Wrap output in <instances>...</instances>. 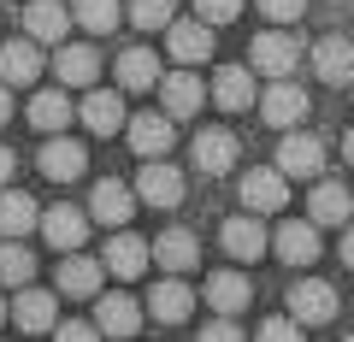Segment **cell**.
Wrapping results in <instances>:
<instances>
[{
  "label": "cell",
  "instance_id": "9",
  "mask_svg": "<svg viewBox=\"0 0 354 342\" xmlns=\"http://www.w3.org/2000/svg\"><path fill=\"white\" fill-rule=\"evenodd\" d=\"M290 319H301V330L307 325H330V319H337V289H330L325 278H301L290 289Z\"/></svg>",
  "mask_w": 354,
  "mask_h": 342
},
{
  "label": "cell",
  "instance_id": "8",
  "mask_svg": "<svg viewBox=\"0 0 354 342\" xmlns=\"http://www.w3.org/2000/svg\"><path fill=\"white\" fill-rule=\"evenodd\" d=\"M124 136H130V153L153 160V153H171V142H177V118H171V113H136V118L124 124Z\"/></svg>",
  "mask_w": 354,
  "mask_h": 342
},
{
  "label": "cell",
  "instance_id": "1",
  "mask_svg": "<svg viewBox=\"0 0 354 342\" xmlns=\"http://www.w3.org/2000/svg\"><path fill=\"white\" fill-rule=\"evenodd\" d=\"M183 171L177 165H165V153H153L148 165L136 171V201H148V207H160V213H171V207H183Z\"/></svg>",
  "mask_w": 354,
  "mask_h": 342
},
{
  "label": "cell",
  "instance_id": "45",
  "mask_svg": "<svg viewBox=\"0 0 354 342\" xmlns=\"http://www.w3.org/2000/svg\"><path fill=\"white\" fill-rule=\"evenodd\" d=\"M0 325H6V301H0Z\"/></svg>",
  "mask_w": 354,
  "mask_h": 342
},
{
  "label": "cell",
  "instance_id": "34",
  "mask_svg": "<svg viewBox=\"0 0 354 342\" xmlns=\"http://www.w3.org/2000/svg\"><path fill=\"white\" fill-rule=\"evenodd\" d=\"M30 278H36L30 248H24L18 236H6V242H0V283H12V289H18V283H30Z\"/></svg>",
  "mask_w": 354,
  "mask_h": 342
},
{
  "label": "cell",
  "instance_id": "33",
  "mask_svg": "<svg viewBox=\"0 0 354 342\" xmlns=\"http://www.w3.org/2000/svg\"><path fill=\"white\" fill-rule=\"evenodd\" d=\"M36 230V201L18 189H0V236H30Z\"/></svg>",
  "mask_w": 354,
  "mask_h": 342
},
{
  "label": "cell",
  "instance_id": "14",
  "mask_svg": "<svg viewBox=\"0 0 354 342\" xmlns=\"http://www.w3.org/2000/svg\"><path fill=\"white\" fill-rule=\"evenodd\" d=\"M53 77H59L65 89H88L101 77V53L88 48V41H59L53 48Z\"/></svg>",
  "mask_w": 354,
  "mask_h": 342
},
{
  "label": "cell",
  "instance_id": "28",
  "mask_svg": "<svg viewBox=\"0 0 354 342\" xmlns=\"http://www.w3.org/2000/svg\"><path fill=\"white\" fill-rule=\"evenodd\" d=\"M348 213H354V195L342 189V183L319 178L313 195H307V218H313V225H348Z\"/></svg>",
  "mask_w": 354,
  "mask_h": 342
},
{
  "label": "cell",
  "instance_id": "3",
  "mask_svg": "<svg viewBox=\"0 0 354 342\" xmlns=\"http://www.w3.org/2000/svg\"><path fill=\"white\" fill-rule=\"evenodd\" d=\"M148 260H153V266H165L171 278H183V272L201 266V242H195V230L171 225V230H160V236L148 242Z\"/></svg>",
  "mask_w": 354,
  "mask_h": 342
},
{
  "label": "cell",
  "instance_id": "19",
  "mask_svg": "<svg viewBox=\"0 0 354 342\" xmlns=\"http://www.w3.org/2000/svg\"><path fill=\"white\" fill-rule=\"evenodd\" d=\"M153 89H160V101H165L171 118H195L201 101H207V89H201V77H195V71H160Z\"/></svg>",
  "mask_w": 354,
  "mask_h": 342
},
{
  "label": "cell",
  "instance_id": "6",
  "mask_svg": "<svg viewBox=\"0 0 354 342\" xmlns=\"http://www.w3.org/2000/svg\"><path fill=\"white\" fill-rule=\"evenodd\" d=\"M242 207L248 213H283L290 207V178H283L278 165H254L248 178H242Z\"/></svg>",
  "mask_w": 354,
  "mask_h": 342
},
{
  "label": "cell",
  "instance_id": "29",
  "mask_svg": "<svg viewBox=\"0 0 354 342\" xmlns=\"http://www.w3.org/2000/svg\"><path fill=\"white\" fill-rule=\"evenodd\" d=\"M153 83H160V53L153 48H124L118 53V89L142 95V89H153Z\"/></svg>",
  "mask_w": 354,
  "mask_h": 342
},
{
  "label": "cell",
  "instance_id": "17",
  "mask_svg": "<svg viewBox=\"0 0 354 342\" xmlns=\"http://www.w3.org/2000/svg\"><path fill=\"white\" fill-rule=\"evenodd\" d=\"M36 225H41V236H48V248H83V236H88V213L83 207H48V213H36Z\"/></svg>",
  "mask_w": 354,
  "mask_h": 342
},
{
  "label": "cell",
  "instance_id": "12",
  "mask_svg": "<svg viewBox=\"0 0 354 342\" xmlns=\"http://www.w3.org/2000/svg\"><path fill=\"white\" fill-rule=\"evenodd\" d=\"M95 330H101V336H136L142 330V301L124 295V289L95 295Z\"/></svg>",
  "mask_w": 354,
  "mask_h": 342
},
{
  "label": "cell",
  "instance_id": "39",
  "mask_svg": "<svg viewBox=\"0 0 354 342\" xmlns=\"http://www.w3.org/2000/svg\"><path fill=\"white\" fill-rule=\"evenodd\" d=\"M201 336L230 342V336H242V325H236V313H218V319H207V325H201Z\"/></svg>",
  "mask_w": 354,
  "mask_h": 342
},
{
  "label": "cell",
  "instance_id": "2",
  "mask_svg": "<svg viewBox=\"0 0 354 342\" xmlns=\"http://www.w3.org/2000/svg\"><path fill=\"white\" fill-rule=\"evenodd\" d=\"M295 59H301V41L290 36V30H260V36L248 41V65L266 77H290Z\"/></svg>",
  "mask_w": 354,
  "mask_h": 342
},
{
  "label": "cell",
  "instance_id": "43",
  "mask_svg": "<svg viewBox=\"0 0 354 342\" xmlns=\"http://www.w3.org/2000/svg\"><path fill=\"white\" fill-rule=\"evenodd\" d=\"M0 124H12V89L0 83Z\"/></svg>",
  "mask_w": 354,
  "mask_h": 342
},
{
  "label": "cell",
  "instance_id": "16",
  "mask_svg": "<svg viewBox=\"0 0 354 342\" xmlns=\"http://www.w3.org/2000/svg\"><path fill=\"white\" fill-rule=\"evenodd\" d=\"M6 319H12L18 330H53V319H59V295H48V289H30V283H18V301L6 307Z\"/></svg>",
  "mask_w": 354,
  "mask_h": 342
},
{
  "label": "cell",
  "instance_id": "21",
  "mask_svg": "<svg viewBox=\"0 0 354 342\" xmlns=\"http://www.w3.org/2000/svg\"><path fill=\"white\" fill-rule=\"evenodd\" d=\"M65 30H71V12H65L59 0H30V6H24V36H30V41L59 48Z\"/></svg>",
  "mask_w": 354,
  "mask_h": 342
},
{
  "label": "cell",
  "instance_id": "26",
  "mask_svg": "<svg viewBox=\"0 0 354 342\" xmlns=\"http://www.w3.org/2000/svg\"><path fill=\"white\" fill-rule=\"evenodd\" d=\"M207 95H213L218 113H248V106H254V71H248V65H225Z\"/></svg>",
  "mask_w": 354,
  "mask_h": 342
},
{
  "label": "cell",
  "instance_id": "5",
  "mask_svg": "<svg viewBox=\"0 0 354 342\" xmlns=\"http://www.w3.org/2000/svg\"><path fill=\"white\" fill-rule=\"evenodd\" d=\"M278 171L283 178H319V171H325V142L290 124L283 142H278Z\"/></svg>",
  "mask_w": 354,
  "mask_h": 342
},
{
  "label": "cell",
  "instance_id": "46",
  "mask_svg": "<svg viewBox=\"0 0 354 342\" xmlns=\"http://www.w3.org/2000/svg\"><path fill=\"white\" fill-rule=\"evenodd\" d=\"M348 89H354V83H348Z\"/></svg>",
  "mask_w": 354,
  "mask_h": 342
},
{
  "label": "cell",
  "instance_id": "40",
  "mask_svg": "<svg viewBox=\"0 0 354 342\" xmlns=\"http://www.w3.org/2000/svg\"><path fill=\"white\" fill-rule=\"evenodd\" d=\"M260 336H266V342H283V336H301V319H266V325H260Z\"/></svg>",
  "mask_w": 354,
  "mask_h": 342
},
{
  "label": "cell",
  "instance_id": "38",
  "mask_svg": "<svg viewBox=\"0 0 354 342\" xmlns=\"http://www.w3.org/2000/svg\"><path fill=\"white\" fill-rule=\"evenodd\" d=\"M53 336H65V342H88V336H101V330L88 325V319H53Z\"/></svg>",
  "mask_w": 354,
  "mask_h": 342
},
{
  "label": "cell",
  "instance_id": "25",
  "mask_svg": "<svg viewBox=\"0 0 354 342\" xmlns=\"http://www.w3.org/2000/svg\"><path fill=\"white\" fill-rule=\"evenodd\" d=\"M101 266L113 272V278H124V283H130V278H142V272H148V242L130 236V230L118 225V236L106 242V254H101Z\"/></svg>",
  "mask_w": 354,
  "mask_h": 342
},
{
  "label": "cell",
  "instance_id": "27",
  "mask_svg": "<svg viewBox=\"0 0 354 342\" xmlns=\"http://www.w3.org/2000/svg\"><path fill=\"white\" fill-rule=\"evenodd\" d=\"M248 301H254L248 272H213L207 278V307L213 313H248Z\"/></svg>",
  "mask_w": 354,
  "mask_h": 342
},
{
  "label": "cell",
  "instance_id": "11",
  "mask_svg": "<svg viewBox=\"0 0 354 342\" xmlns=\"http://www.w3.org/2000/svg\"><path fill=\"white\" fill-rule=\"evenodd\" d=\"M272 248H278L283 266H313L319 260V225L313 218H283V225L272 230Z\"/></svg>",
  "mask_w": 354,
  "mask_h": 342
},
{
  "label": "cell",
  "instance_id": "42",
  "mask_svg": "<svg viewBox=\"0 0 354 342\" xmlns=\"http://www.w3.org/2000/svg\"><path fill=\"white\" fill-rule=\"evenodd\" d=\"M337 230H342V266L354 272V225H337Z\"/></svg>",
  "mask_w": 354,
  "mask_h": 342
},
{
  "label": "cell",
  "instance_id": "32",
  "mask_svg": "<svg viewBox=\"0 0 354 342\" xmlns=\"http://www.w3.org/2000/svg\"><path fill=\"white\" fill-rule=\"evenodd\" d=\"M71 24H83L88 36H106V30L124 24V6H118V0H77V6H71Z\"/></svg>",
  "mask_w": 354,
  "mask_h": 342
},
{
  "label": "cell",
  "instance_id": "24",
  "mask_svg": "<svg viewBox=\"0 0 354 342\" xmlns=\"http://www.w3.org/2000/svg\"><path fill=\"white\" fill-rule=\"evenodd\" d=\"M41 178H53V183H71V178H83V165H88V153H83V142H71V136H59L53 130V142L41 148Z\"/></svg>",
  "mask_w": 354,
  "mask_h": 342
},
{
  "label": "cell",
  "instance_id": "10",
  "mask_svg": "<svg viewBox=\"0 0 354 342\" xmlns=\"http://www.w3.org/2000/svg\"><path fill=\"white\" fill-rule=\"evenodd\" d=\"M77 118H83L88 136H118V130H124V95H118V89H95V83H88Z\"/></svg>",
  "mask_w": 354,
  "mask_h": 342
},
{
  "label": "cell",
  "instance_id": "23",
  "mask_svg": "<svg viewBox=\"0 0 354 342\" xmlns=\"http://www.w3.org/2000/svg\"><path fill=\"white\" fill-rule=\"evenodd\" d=\"M313 71H319V83H330V89L354 83V41L348 36H325L313 48Z\"/></svg>",
  "mask_w": 354,
  "mask_h": 342
},
{
  "label": "cell",
  "instance_id": "37",
  "mask_svg": "<svg viewBox=\"0 0 354 342\" xmlns=\"http://www.w3.org/2000/svg\"><path fill=\"white\" fill-rule=\"evenodd\" d=\"M260 12L272 18V24H295V18L307 12V0H260Z\"/></svg>",
  "mask_w": 354,
  "mask_h": 342
},
{
  "label": "cell",
  "instance_id": "35",
  "mask_svg": "<svg viewBox=\"0 0 354 342\" xmlns=\"http://www.w3.org/2000/svg\"><path fill=\"white\" fill-rule=\"evenodd\" d=\"M171 18H177L171 0H130V24L136 30H165Z\"/></svg>",
  "mask_w": 354,
  "mask_h": 342
},
{
  "label": "cell",
  "instance_id": "4",
  "mask_svg": "<svg viewBox=\"0 0 354 342\" xmlns=\"http://www.w3.org/2000/svg\"><path fill=\"white\" fill-rule=\"evenodd\" d=\"M254 101H260V113H266V124H272V130L301 124L307 106H313V101H307V89H301V83H290V77H272V89L254 95Z\"/></svg>",
  "mask_w": 354,
  "mask_h": 342
},
{
  "label": "cell",
  "instance_id": "22",
  "mask_svg": "<svg viewBox=\"0 0 354 342\" xmlns=\"http://www.w3.org/2000/svg\"><path fill=\"white\" fill-rule=\"evenodd\" d=\"M189 153H195V165H201L207 178H225L230 165L242 160V142L230 136V130H201V136H195V148H189Z\"/></svg>",
  "mask_w": 354,
  "mask_h": 342
},
{
  "label": "cell",
  "instance_id": "31",
  "mask_svg": "<svg viewBox=\"0 0 354 342\" xmlns=\"http://www.w3.org/2000/svg\"><path fill=\"white\" fill-rule=\"evenodd\" d=\"M71 118H77V106H71V95H65V89L30 95V124H36V130H48V136H53V130H65Z\"/></svg>",
  "mask_w": 354,
  "mask_h": 342
},
{
  "label": "cell",
  "instance_id": "44",
  "mask_svg": "<svg viewBox=\"0 0 354 342\" xmlns=\"http://www.w3.org/2000/svg\"><path fill=\"white\" fill-rule=\"evenodd\" d=\"M342 160L354 165V130H348V136H342Z\"/></svg>",
  "mask_w": 354,
  "mask_h": 342
},
{
  "label": "cell",
  "instance_id": "20",
  "mask_svg": "<svg viewBox=\"0 0 354 342\" xmlns=\"http://www.w3.org/2000/svg\"><path fill=\"white\" fill-rule=\"evenodd\" d=\"M130 213H136V189L118 178H101L95 183V195H88V218H101V225H130Z\"/></svg>",
  "mask_w": 354,
  "mask_h": 342
},
{
  "label": "cell",
  "instance_id": "13",
  "mask_svg": "<svg viewBox=\"0 0 354 342\" xmlns=\"http://www.w3.org/2000/svg\"><path fill=\"white\" fill-rule=\"evenodd\" d=\"M218 242H225V254H230V260H260V254L272 248V236H266L260 213H248V207H242L236 218H225V230H218Z\"/></svg>",
  "mask_w": 354,
  "mask_h": 342
},
{
  "label": "cell",
  "instance_id": "7",
  "mask_svg": "<svg viewBox=\"0 0 354 342\" xmlns=\"http://www.w3.org/2000/svg\"><path fill=\"white\" fill-rule=\"evenodd\" d=\"M165 48H171L177 65L213 59V24H201V18H171V24H165Z\"/></svg>",
  "mask_w": 354,
  "mask_h": 342
},
{
  "label": "cell",
  "instance_id": "41",
  "mask_svg": "<svg viewBox=\"0 0 354 342\" xmlns=\"http://www.w3.org/2000/svg\"><path fill=\"white\" fill-rule=\"evenodd\" d=\"M12 165H18V153L6 148V142H0V189H6V183H12Z\"/></svg>",
  "mask_w": 354,
  "mask_h": 342
},
{
  "label": "cell",
  "instance_id": "15",
  "mask_svg": "<svg viewBox=\"0 0 354 342\" xmlns=\"http://www.w3.org/2000/svg\"><path fill=\"white\" fill-rule=\"evenodd\" d=\"M101 278H106L101 260L65 248V260H59V295H71V301H95V295H101Z\"/></svg>",
  "mask_w": 354,
  "mask_h": 342
},
{
  "label": "cell",
  "instance_id": "36",
  "mask_svg": "<svg viewBox=\"0 0 354 342\" xmlns=\"http://www.w3.org/2000/svg\"><path fill=\"white\" fill-rule=\"evenodd\" d=\"M242 12V0H195V18L201 24H230Z\"/></svg>",
  "mask_w": 354,
  "mask_h": 342
},
{
  "label": "cell",
  "instance_id": "18",
  "mask_svg": "<svg viewBox=\"0 0 354 342\" xmlns=\"http://www.w3.org/2000/svg\"><path fill=\"white\" fill-rule=\"evenodd\" d=\"M41 77V41H0V83L6 89H30Z\"/></svg>",
  "mask_w": 354,
  "mask_h": 342
},
{
  "label": "cell",
  "instance_id": "30",
  "mask_svg": "<svg viewBox=\"0 0 354 342\" xmlns=\"http://www.w3.org/2000/svg\"><path fill=\"white\" fill-rule=\"evenodd\" d=\"M148 313L160 319V325H183V319L195 313V295H189V283H177V278L153 283V295H148Z\"/></svg>",
  "mask_w": 354,
  "mask_h": 342
}]
</instances>
